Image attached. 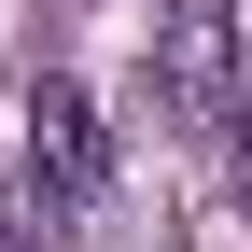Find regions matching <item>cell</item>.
Segmentation results:
<instances>
[{"mask_svg": "<svg viewBox=\"0 0 252 252\" xmlns=\"http://www.w3.org/2000/svg\"><path fill=\"white\" fill-rule=\"evenodd\" d=\"M154 112L168 126L238 112V0H154Z\"/></svg>", "mask_w": 252, "mask_h": 252, "instance_id": "6da1fadb", "label": "cell"}, {"mask_svg": "<svg viewBox=\"0 0 252 252\" xmlns=\"http://www.w3.org/2000/svg\"><path fill=\"white\" fill-rule=\"evenodd\" d=\"M28 182H42V196H98L112 182V126H98V98H84V84H28Z\"/></svg>", "mask_w": 252, "mask_h": 252, "instance_id": "7a4b0ae2", "label": "cell"}, {"mask_svg": "<svg viewBox=\"0 0 252 252\" xmlns=\"http://www.w3.org/2000/svg\"><path fill=\"white\" fill-rule=\"evenodd\" d=\"M238 210H252V98H238Z\"/></svg>", "mask_w": 252, "mask_h": 252, "instance_id": "3957f363", "label": "cell"}]
</instances>
